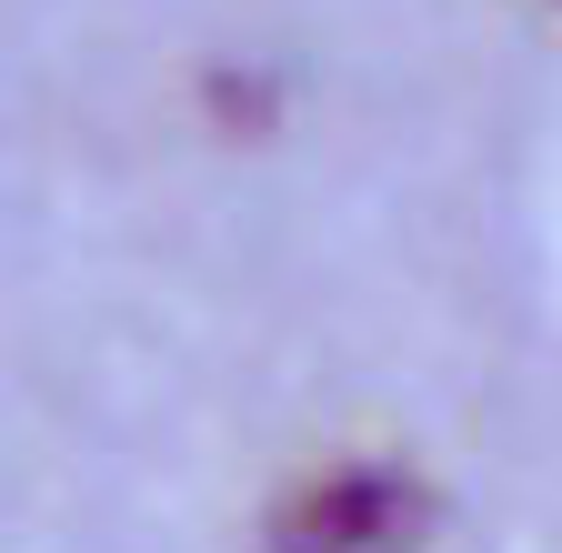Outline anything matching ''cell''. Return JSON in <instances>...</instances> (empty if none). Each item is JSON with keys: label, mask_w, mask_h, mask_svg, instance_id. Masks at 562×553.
I'll list each match as a JSON object with an SVG mask.
<instances>
[{"label": "cell", "mask_w": 562, "mask_h": 553, "mask_svg": "<svg viewBox=\"0 0 562 553\" xmlns=\"http://www.w3.org/2000/svg\"><path fill=\"white\" fill-rule=\"evenodd\" d=\"M432 494L402 463H331L271 513V553H412Z\"/></svg>", "instance_id": "obj_1"}]
</instances>
